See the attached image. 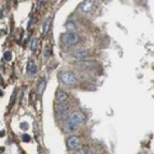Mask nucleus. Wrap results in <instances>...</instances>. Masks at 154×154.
I'll return each instance as SVG.
<instances>
[{"instance_id": "ddd939ff", "label": "nucleus", "mask_w": 154, "mask_h": 154, "mask_svg": "<svg viewBox=\"0 0 154 154\" xmlns=\"http://www.w3.org/2000/svg\"><path fill=\"white\" fill-rule=\"evenodd\" d=\"M64 132H67V133H73V132H75L76 131V127H74L73 125H70V123L67 121L65 122V125H64Z\"/></svg>"}, {"instance_id": "2eb2a0df", "label": "nucleus", "mask_w": 154, "mask_h": 154, "mask_svg": "<svg viewBox=\"0 0 154 154\" xmlns=\"http://www.w3.org/2000/svg\"><path fill=\"white\" fill-rule=\"evenodd\" d=\"M43 55H44L46 58H48V57H51V55H52V46H49V44H47V46H46Z\"/></svg>"}, {"instance_id": "f8f14e48", "label": "nucleus", "mask_w": 154, "mask_h": 154, "mask_svg": "<svg viewBox=\"0 0 154 154\" xmlns=\"http://www.w3.org/2000/svg\"><path fill=\"white\" fill-rule=\"evenodd\" d=\"M51 22H52V17H48L46 19V21L43 22V28H42V36H47L48 31H49V27H51Z\"/></svg>"}, {"instance_id": "4468645a", "label": "nucleus", "mask_w": 154, "mask_h": 154, "mask_svg": "<svg viewBox=\"0 0 154 154\" xmlns=\"http://www.w3.org/2000/svg\"><path fill=\"white\" fill-rule=\"evenodd\" d=\"M73 154H88V147H79L73 151Z\"/></svg>"}, {"instance_id": "6ab92c4d", "label": "nucleus", "mask_w": 154, "mask_h": 154, "mask_svg": "<svg viewBox=\"0 0 154 154\" xmlns=\"http://www.w3.org/2000/svg\"><path fill=\"white\" fill-rule=\"evenodd\" d=\"M0 154H4V148H0Z\"/></svg>"}, {"instance_id": "f257e3e1", "label": "nucleus", "mask_w": 154, "mask_h": 154, "mask_svg": "<svg viewBox=\"0 0 154 154\" xmlns=\"http://www.w3.org/2000/svg\"><path fill=\"white\" fill-rule=\"evenodd\" d=\"M59 80L60 83H63L64 85H69V86H74L78 84V78L73 71H62L59 74Z\"/></svg>"}, {"instance_id": "9b49d317", "label": "nucleus", "mask_w": 154, "mask_h": 154, "mask_svg": "<svg viewBox=\"0 0 154 154\" xmlns=\"http://www.w3.org/2000/svg\"><path fill=\"white\" fill-rule=\"evenodd\" d=\"M38 46H40L38 38H37V37H33L32 40H31V42H30V49H31V52H32V53H36V52H37Z\"/></svg>"}, {"instance_id": "39448f33", "label": "nucleus", "mask_w": 154, "mask_h": 154, "mask_svg": "<svg viewBox=\"0 0 154 154\" xmlns=\"http://www.w3.org/2000/svg\"><path fill=\"white\" fill-rule=\"evenodd\" d=\"M55 99H57V104H67L69 100L67 92H64L63 90H58L57 94H55Z\"/></svg>"}, {"instance_id": "f03ea898", "label": "nucleus", "mask_w": 154, "mask_h": 154, "mask_svg": "<svg viewBox=\"0 0 154 154\" xmlns=\"http://www.w3.org/2000/svg\"><path fill=\"white\" fill-rule=\"evenodd\" d=\"M60 40H62V42H63V44L68 46V47H71V46H75L79 42V36L75 32L69 31V32H64L63 35H62Z\"/></svg>"}, {"instance_id": "9d476101", "label": "nucleus", "mask_w": 154, "mask_h": 154, "mask_svg": "<svg viewBox=\"0 0 154 154\" xmlns=\"http://www.w3.org/2000/svg\"><path fill=\"white\" fill-rule=\"evenodd\" d=\"M88 54H89V51L86 49H76L74 52V57L76 59H84L88 57Z\"/></svg>"}, {"instance_id": "20e7f679", "label": "nucleus", "mask_w": 154, "mask_h": 154, "mask_svg": "<svg viewBox=\"0 0 154 154\" xmlns=\"http://www.w3.org/2000/svg\"><path fill=\"white\" fill-rule=\"evenodd\" d=\"M80 144V138L78 136H70L67 138V147L69 149H76Z\"/></svg>"}, {"instance_id": "aec40b11", "label": "nucleus", "mask_w": 154, "mask_h": 154, "mask_svg": "<svg viewBox=\"0 0 154 154\" xmlns=\"http://www.w3.org/2000/svg\"><path fill=\"white\" fill-rule=\"evenodd\" d=\"M4 95V92H3V90H0V96H3Z\"/></svg>"}, {"instance_id": "0eeeda50", "label": "nucleus", "mask_w": 154, "mask_h": 154, "mask_svg": "<svg viewBox=\"0 0 154 154\" xmlns=\"http://www.w3.org/2000/svg\"><path fill=\"white\" fill-rule=\"evenodd\" d=\"M26 70H27V73H28L30 75H35L36 73H37V65H36L35 60H32V59H31V60H28Z\"/></svg>"}, {"instance_id": "7ed1b4c3", "label": "nucleus", "mask_w": 154, "mask_h": 154, "mask_svg": "<svg viewBox=\"0 0 154 154\" xmlns=\"http://www.w3.org/2000/svg\"><path fill=\"white\" fill-rule=\"evenodd\" d=\"M67 121H68L70 125H73L74 127L78 128L80 125H83V123H84L85 117H84V115L81 114L80 111H73V112H71V114L69 115V119L67 120Z\"/></svg>"}, {"instance_id": "412c9836", "label": "nucleus", "mask_w": 154, "mask_h": 154, "mask_svg": "<svg viewBox=\"0 0 154 154\" xmlns=\"http://www.w3.org/2000/svg\"><path fill=\"white\" fill-rule=\"evenodd\" d=\"M4 136V132H0V137H3Z\"/></svg>"}, {"instance_id": "1a4fd4ad", "label": "nucleus", "mask_w": 154, "mask_h": 154, "mask_svg": "<svg viewBox=\"0 0 154 154\" xmlns=\"http://www.w3.org/2000/svg\"><path fill=\"white\" fill-rule=\"evenodd\" d=\"M68 110H69V102H67V104H57V111L60 116H64Z\"/></svg>"}, {"instance_id": "a211bd4d", "label": "nucleus", "mask_w": 154, "mask_h": 154, "mask_svg": "<svg viewBox=\"0 0 154 154\" xmlns=\"http://www.w3.org/2000/svg\"><path fill=\"white\" fill-rule=\"evenodd\" d=\"M21 127L22 128H26L27 127V123H21Z\"/></svg>"}, {"instance_id": "6e6552de", "label": "nucleus", "mask_w": 154, "mask_h": 154, "mask_svg": "<svg viewBox=\"0 0 154 154\" xmlns=\"http://www.w3.org/2000/svg\"><path fill=\"white\" fill-rule=\"evenodd\" d=\"M94 3L95 1H92V0H86V1H83L81 5H80V9L83 10L84 12H89L91 10V8L94 6Z\"/></svg>"}, {"instance_id": "f3484780", "label": "nucleus", "mask_w": 154, "mask_h": 154, "mask_svg": "<svg viewBox=\"0 0 154 154\" xmlns=\"http://www.w3.org/2000/svg\"><path fill=\"white\" fill-rule=\"evenodd\" d=\"M22 141H24V142H30V141H31V137L25 133V135H22Z\"/></svg>"}, {"instance_id": "dca6fc26", "label": "nucleus", "mask_w": 154, "mask_h": 154, "mask_svg": "<svg viewBox=\"0 0 154 154\" xmlns=\"http://www.w3.org/2000/svg\"><path fill=\"white\" fill-rule=\"evenodd\" d=\"M11 58H12L11 52H10V51H6V52L4 53V59H5V60H10Z\"/></svg>"}, {"instance_id": "423d86ee", "label": "nucleus", "mask_w": 154, "mask_h": 154, "mask_svg": "<svg viewBox=\"0 0 154 154\" xmlns=\"http://www.w3.org/2000/svg\"><path fill=\"white\" fill-rule=\"evenodd\" d=\"M46 85H47V81H46V78L42 76V78L40 79L38 84H37V94L41 96L44 92V89H46Z\"/></svg>"}]
</instances>
